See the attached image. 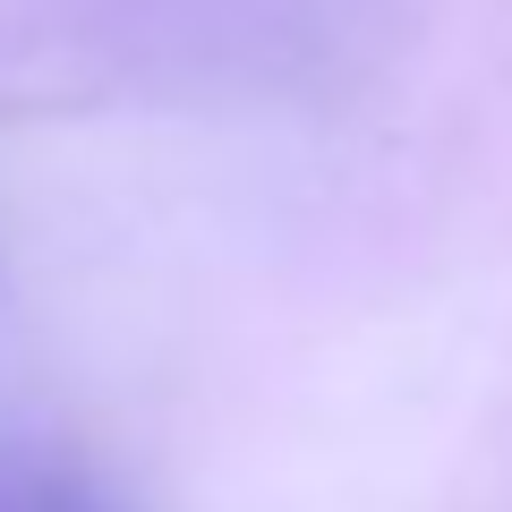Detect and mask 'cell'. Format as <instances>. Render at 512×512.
<instances>
[]
</instances>
